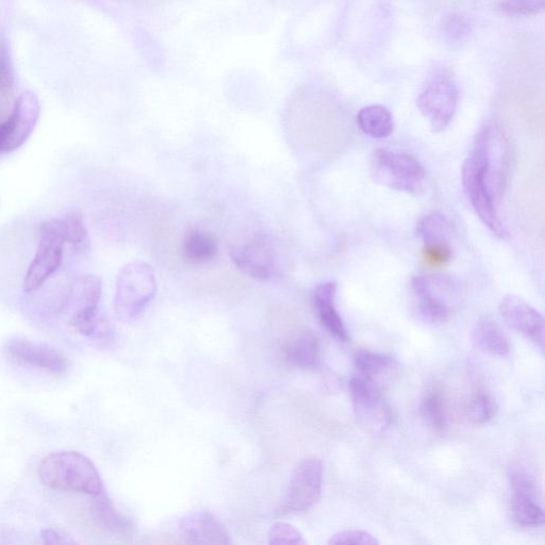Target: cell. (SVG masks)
<instances>
[{
  "label": "cell",
  "mask_w": 545,
  "mask_h": 545,
  "mask_svg": "<svg viewBox=\"0 0 545 545\" xmlns=\"http://www.w3.org/2000/svg\"><path fill=\"white\" fill-rule=\"evenodd\" d=\"M41 482L48 488L95 495L104 491L101 474L93 462L74 451L47 455L39 466Z\"/></svg>",
  "instance_id": "obj_1"
},
{
  "label": "cell",
  "mask_w": 545,
  "mask_h": 545,
  "mask_svg": "<svg viewBox=\"0 0 545 545\" xmlns=\"http://www.w3.org/2000/svg\"><path fill=\"white\" fill-rule=\"evenodd\" d=\"M470 157L495 203L499 205L509 171L508 144L502 129L498 125L487 124L478 131Z\"/></svg>",
  "instance_id": "obj_2"
},
{
  "label": "cell",
  "mask_w": 545,
  "mask_h": 545,
  "mask_svg": "<svg viewBox=\"0 0 545 545\" xmlns=\"http://www.w3.org/2000/svg\"><path fill=\"white\" fill-rule=\"evenodd\" d=\"M156 274L150 264L135 261L125 266L117 280L114 310L123 321H131L142 315L157 294Z\"/></svg>",
  "instance_id": "obj_3"
},
{
  "label": "cell",
  "mask_w": 545,
  "mask_h": 545,
  "mask_svg": "<svg viewBox=\"0 0 545 545\" xmlns=\"http://www.w3.org/2000/svg\"><path fill=\"white\" fill-rule=\"evenodd\" d=\"M372 176L379 185L410 194L421 192L426 180L423 165L416 157L387 150L376 152Z\"/></svg>",
  "instance_id": "obj_4"
},
{
  "label": "cell",
  "mask_w": 545,
  "mask_h": 545,
  "mask_svg": "<svg viewBox=\"0 0 545 545\" xmlns=\"http://www.w3.org/2000/svg\"><path fill=\"white\" fill-rule=\"evenodd\" d=\"M411 293L419 317L429 324L447 321L457 299V287L453 280L441 275L412 278Z\"/></svg>",
  "instance_id": "obj_5"
},
{
  "label": "cell",
  "mask_w": 545,
  "mask_h": 545,
  "mask_svg": "<svg viewBox=\"0 0 545 545\" xmlns=\"http://www.w3.org/2000/svg\"><path fill=\"white\" fill-rule=\"evenodd\" d=\"M65 241L59 219H51L41 224L39 245L35 257L24 278V291L32 293L40 290L49 278L60 268L63 261Z\"/></svg>",
  "instance_id": "obj_6"
},
{
  "label": "cell",
  "mask_w": 545,
  "mask_h": 545,
  "mask_svg": "<svg viewBox=\"0 0 545 545\" xmlns=\"http://www.w3.org/2000/svg\"><path fill=\"white\" fill-rule=\"evenodd\" d=\"M323 480L324 465L321 459L309 457L302 460L292 473L287 497L279 513H307L320 501Z\"/></svg>",
  "instance_id": "obj_7"
},
{
  "label": "cell",
  "mask_w": 545,
  "mask_h": 545,
  "mask_svg": "<svg viewBox=\"0 0 545 545\" xmlns=\"http://www.w3.org/2000/svg\"><path fill=\"white\" fill-rule=\"evenodd\" d=\"M350 394L359 424L372 434H382L392 424V412L378 386L361 376L351 379Z\"/></svg>",
  "instance_id": "obj_8"
},
{
  "label": "cell",
  "mask_w": 545,
  "mask_h": 545,
  "mask_svg": "<svg viewBox=\"0 0 545 545\" xmlns=\"http://www.w3.org/2000/svg\"><path fill=\"white\" fill-rule=\"evenodd\" d=\"M417 106L434 132L447 129L458 106L455 82L445 74L436 75L420 94Z\"/></svg>",
  "instance_id": "obj_9"
},
{
  "label": "cell",
  "mask_w": 545,
  "mask_h": 545,
  "mask_svg": "<svg viewBox=\"0 0 545 545\" xmlns=\"http://www.w3.org/2000/svg\"><path fill=\"white\" fill-rule=\"evenodd\" d=\"M41 114L39 97L30 91L15 102L9 118L0 123V155L19 150L35 130Z\"/></svg>",
  "instance_id": "obj_10"
},
{
  "label": "cell",
  "mask_w": 545,
  "mask_h": 545,
  "mask_svg": "<svg viewBox=\"0 0 545 545\" xmlns=\"http://www.w3.org/2000/svg\"><path fill=\"white\" fill-rule=\"evenodd\" d=\"M231 261L245 275L269 280L275 271V250L266 234L256 233L231 247Z\"/></svg>",
  "instance_id": "obj_11"
},
{
  "label": "cell",
  "mask_w": 545,
  "mask_h": 545,
  "mask_svg": "<svg viewBox=\"0 0 545 545\" xmlns=\"http://www.w3.org/2000/svg\"><path fill=\"white\" fill-rule=\"evenodd\" d=\"M4 353L16 365L52 375H63L70 367L68 358L53 346L22 338L10 339L4 346Z\"/></svg>",
  "instance_id": "obj_12"
},
{
  "label": "cell",
  "mask_w": 545,
  "mask_h": 545,
  "mask_svg": "<svg viewBox=\"0 0 545 545\" xmlns=\"http://www.w3.org/2000/svg\"><path fill=\"white\" fill-rule=\"evenodd\" d=\"M462 185L476 214L495 236L506 239L508 231L502 223L498 204L478 174L473 160L468 157L462 165Z\"/></svg>",
  "instance_id": "obj_13"
},
{
  "label": "cell",
  "mask_w": 545,
  "mask_h": 545,
  "mask_svg": "<svg viewBox=\"0 0 545 545\" xmlns=\"http://www.w3.org/2000/svg\"><path fill=\"white\" fill-rule=\"evenodd\" d=\"M506 323L544 351V319L539 311L517 295H507L500 305Z\"/></svg>",
  "instance_id": "obj_14"
},
{
  "label": "cell",
  "mask_w": 545,
  "mask_h": 545,
  "mask_svg": "<svg viewBox=\"0 0 545 545\" xmlns=\"http://www.w3.org/2000/svg\"><path fill=\"white\" fill-rule=\"evenodd\" d=\"M178 531L188 544L226 545L230 538L222 522L209 511H194L178 523Z\"/></svg>",
  "instance_id": "obj_15"
},
{
  "label": "cell",
  "mask_w": 545,
  "mask_h": 545,
  "mask_svg": "<svg viewBox=\"0 0 545 545\" xmlns=\"http://www.w3.org/2000/svg\"><path fill=\"white\" fill-rule=\"evenodd\" d=\"M337 284L325 282L317 286L312 294L313 305L319 320L327 332L340 342H348L350 335L336 308Z\"/></svg>",
  "instance_id": "obj_16"
},
{
  "label": "cell",
  "mask_w": 545,
  "mask_h": 545,
  "mask_svg": "<svg viewBox=\"0 0 545 545\" xmlns=\"http://www.w3.org/2000/svg\"><path fill=\"white\" fill-rule=\"evenodd\" d=\"M288 365L300 370H315L321 361V346L317 336L304 333L291 340L285 351Z\"/></svg>",
  "instance_id": "obj_17"
},
{
  "label": "cell",
  "mask_w": 545,
  "mask_h": 545,
  "mask_svg": "<svg viewBox=\"0 0 545 545\" xmlns=\"http://www.w3.org/2000/svg\"><path fill=\"white\" fill-rule=\"evenodd\" d=\"M90 514L99 527L112 534H127L131 531L130 521L119 513L105 491L92 495Z\"/></svg>",
  "instance_id": "obj_18"
},
{
  "label": "cell",
  "mask_w": 545,
  "mask_h": 545,
  "mask_svg": "<svg viewBox=\"0 0 545 545\" xmlns=\"http://www.w3.org/2000/svg\"><path fill=\"white\" fill-rule=\"evenodd\" d=\"M472 338L477 348L491 355L505 357L510 352L507 336L498 323L491 318L484 317L477 321Z\"/></svg>",
  "instance_id": "obj_19"
},
{
  "label": "cell",
  "mask_w": 545,
  "mask_h": 545,
  "mask_svg": "<svg viewBox=\"0 0 545 545\" xmlns=\"http://www.w3.org/2000/svg\"><path fill=\"white\" fill-rule=\"evenodd\" d=\"M181 253L191 263H206L218 255L219 243L208 231L191 229L181 244Z\"/></svg>",
  "instance_id": "obj_20"
},
{
  "label": "cell",
  "mask_w": 545,
  "mask_h": 545,
  "mask_svg": "<svg viewBox=\"0 0 545 545\" xmlns=\"http://www.w3.org/2000/svg\"><path fill=\"white\" fill-rule=\"evenodd\" d=\"M59 222L65 244L70 245L78 255L88 254L91 251V240L82 213L71 210Z\"/></svg>",
  "instance_id": "obj_21"
},
{
  "label": "cell",
  "mask_w": 545,
  "mask_h": 545,
  "mask_svg": "<svg viewBox=\"0 0 545 545\" xmlns=\"http://www.w3.org/2000/svg\"><path fill=\"white\" fill-rule=\"evenodd\" d=\"M357 122L362 132L374 139L388 138L393 132L392 115L381 105L362 108L357 115Z\"/></svg>",
  "instance_id": "obj_22"
},
{
  "label": "cell",
  "mask_w": 545,
  "mask_h": 545,
  "mask_svg": "<svg viewBox=\"0 0 545 545\" xmlns=\"http://www.w3.org/2000/svg\"><path fill=\"white\" fill-rule=\"evenodd\" d=\"M103 294V280L97 275L78 277L69 292V305L73 312L82 308L97 307L101 303Z\"/></svg>",
  "instance_id": "obj_23"
},
{
  "label": "cell",
  "mask_w": 545,
  "mask_h": 545,
  "mask_svg": "<svg viewBox=\"0 0 545 545\" xmlns=\"http://www.w3.org/2000/svg\"><path fill=\"white\" fill-rule=\"evenodd\" d=\"M354 359L360 376L375 385L378 384L379 379L388 375L394 367V361L391 357L367 350L357 351Z\"/></svg>",
  "instance_id": "obj_24"
},
{
  "label": "cell",
  "mask_w": 545,
  "mask_h": 545,
  "mask_svg": "<svg viewBox=\"0 0 545 545\" xmlns=\"http://www.w3.org/2000/svg\"><path fill=\"white\" fill-rule=\"evenodd\" d=\"M421 414L425 423L436 432H443L448 426V407L438 388L425 392L421 403Z\"/></svg>",
  "instance_id": "obj_25"
},
{
  "label": "cell",
  "mask_w": 545,
  "mask_h": 545,
  "mask_svg": "<svg viewBox=\"0 0 545 545\" xmlns=\"http://www.w3.org/2000/svg\"><path fill=\"white\" fill-rule=\"evenodd\" d=\"M70 326L84 337L99 338L106 334L107 323L98 307L76 310L70 319Z\"/></svg>",
  "instance_id": "obj_26"
},
{
  "label": "cell",
  "mask_w": 545,
  "mask_h": 545,
  "mask_svg": "<svg viewBox=\"0 0 545 545\" xmlns=\"http://www.w3.org/2000/svg\"><path fill=\"white\" fill-rule=\"evenodd\" d=\"M451 223L440 212L426 214L417 225V236L427 243H449Z\"/></svg>",
  "instance_id": "obj_27"
},
{
  "label": "cell",
  "mask_w": 545,
  "mask_h": 545,
  "mask_svg": "<svg viewBox=\"0 0 545 545\" xmlns=\"http://www.w3.org/2000/svg\"><path fill=\"white\" fill-rule=\"evenodd\" d=\"M511 514L518 524L525 527H538L544 522L543 508L537 499L528 495L514 494Z\"/></svg>",
  "instance_id": "obj_28"
},
{
  "label": "cell",
  "mask_w": 545,
  "mask_h": 545,
  "mask_svg": "<svg viewBox=\"0 0 545 545\" xmlns=\"http://www.w3.org/2000/svg\"><path fill=\"white\" fill-rule=\"evenodd\" d=\"M473 24L469 16L462 13H449L440 24L443 40L452 45L466 42L472 35Z\"/></svg>",
  "instance_id": "obj_29"
},
{
  "label": "cell",
  "mask_w": 545,
  "mask_h": 545,
  "mask_svg": "<svg viewBox=\"0 0 545 545\" xmlns=\"http://www.w3.org/2000/svg\"><path fill=\"white\" fill-rule=\"evenodd\" d=\"M466 414L473 424L483 425L491 421L495 415V404L491 395L484 390L475 392L467 405Z\"/></svg>",
  "instance_id": "obj_30"
},
{
  "label": "cell",
  "mask_w": 545,
  "mask_h": 545,
  "mask_svg": "<svg viewBox=\"0 0 545 545\" xmlns=\"http://www.w3.org/2000/svg\"><path fill=\"white\" fill-rule=\"evenodd\" d=\"M509 482L514 494L528 495L538 500V485L530 472L521 467L510 468Z\"/></svg>",
  "instance_id": "obj_31"
},
{
  "label": "cell",
  "mask_w": 545,
  "mask_h": 545,
  "mask_svg": "<svg viewBox=\"0 0 545 545\" xmlns=\"http://www.w3.org/2000/svg\"><path fill=\"white\" fill-rule=\"evenodd\" d=\"M545 0H500L499 10L508 16H531L544 11Z\"/></svg>",
  "instance_id": "obj_32"
},
{
  "label": "cell",
  "mask_w": 545,
  "mask_h": 545,
  "mask_svg": "<svg viewBox=\"0 0 545 545\" xmlns=\"http://www.w3.org/2000/svg\"><path fill=\"white\" fill-rule=\"evenodd\" d=\"M268 541L271 545L306 544L303 535L288 523H275L269 532Z\"/></svg>",
  "instance_id": "obj_33"
},
{
  "label": "cell",
  "mask_w": 545,
  "mask_h": 545,
  "mask_svg": "<svg viewBox=\"0 0 545 545\" xmlns=\"http://www.w3.org/2000/svg\"><path fill=\"white\" fill-rule=\"evenodd\" d=\"M452 258V250L449 243L424 244L423 260L426 266L440 269L447 266Z\"/></svg>",
  "instance_id": "obj_34"
},
{
  "label": "cell",
  "mask_w": 545,
  "mask_h": 545,
  "mask_svg": "<svg viewBox=\"0 0 545 545\" xmlns=\"http://www.w3.org/2000/svg\"><path fill=\"white\" fill-rule=\"evenodd\" d=\"M15 82L14 66L6 41H0V92L10 91Z\"/></svg>",
  "instance_id": "obj_35"
},
{
  "label": "cell",
  "mask_w": 545,
  "mask_h": 545,
  "mask_svg": "<svg viewBox=\"0 0 545 545\" xmlns=\"http://www.w3.org/2000/svg\"><path fill=\"white\" fill-rule=\"evenodd\" d=\"M329 544L340 545V544H355V545H377L379 544L378 540L365 531L360 530H350L343 531L332 538H330Z\"/></svg>",
  "instance_id": "obj_36"
},
{
  "label": "cell",
  "mask_w": 545,
  "mask_h": 545,
  "mask_svg": "<svg viewBox=\"0 0 545 545\" xmlns=\"http://www.w3.org/2000/svg\"><path fill=\"white\" fill-rule=\"evenodd\" d=\"M41 536H42V541L45 544H75L76 543L68 535L52 530V528H49V530H44Z\"/></svg>",
  "instance_id": "obj_37"
}]
</instances>
